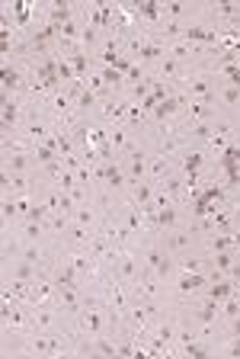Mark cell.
<instances>
[{"label":"cell","instance_id":"6da1fadb","mask_svg":"<svg viewBox=\"0 0 240 359\" xmlns=\"http://www.w3.org/2000/svg\"><path fill=\"white\" fill-rule=\"evenodd\" d=\"M176 170H180L176 161H170V157H164V154H148V180H154L157 187L167 177H173Z\"/></svg>","mask_w":240,"mask_h":359},{"label":"cell","instance_id":"7a4b0ae2","mask_svg":"<svg viewBox=\"0 0 240 359\" xmlns=\"http://www.w3.org/2000/svg\"><path fill=\"white\" fill-rule=\"evenodd\" d=\"M154 196H157L154 180H138V183L128 187V202H135V205H148V202H154Z\"/></svg>","mask_w":240,"mask_h":359},{"label":"cell","instance_id":"3957f363","mask_svg":"<svg viewBox=\"0 0 240 359\" xmlns=\"http://www.w3.org/2000/svg\"><path fill=\"white\" fill-rule=\"evenodd\" d=\"M221 250H237L234 234H225V231L205 234V254H221Z\"/></svg>","mask_w":240,"mask_h":359}]
</instances>
